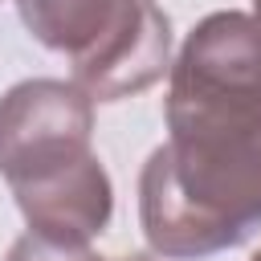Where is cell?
<instances>
[{
	"mask_svg": "<svg viewBox=\"0 0 261 261\" xmlns=\"http://www.w3.org/2000/svg\"><path fill=\"white\" fill-rule=\"evenodd\" d=\"M253 261H261V253H253Z\"/></svg>",
	"mask_w": 261,
	"mask_h": 261,
	"instance_id": "10",
	"label": "cell"
},
{
	"mask_svg": "<svg viewBox=\"0 0 261 261\" xmlns=\"http://www.w3.org/2000/svg\"><path fill=\"white\" fill-rule=\"evenodd\" d=\"M253 12H257V20H261V0H253Z\"/></svg>",
	"mask_w": 261,
	"mask_h": 261,
	"instance_id": "9",
	"label": "cell"
},
{
	"mask_svg": "<svg viewBox=\"0 0 261 261\" xmlns=\"http://www.w3.org/2000/svg\"><path fill=\"white\" fill-rule=\"evenodd\" d=\"M118 261H155V257H147V253H130V257H118Z\"/></svg>",
	"mask_w": 261,
	"mask_h": 261,
	"instance_id": "8",
	"label": "cell"
},
{
	"mask_svg": "<svg viewBox=\"0 0 261 261\" xmlns=\"http://www.w3.org/2000/svg\"><path fill=\"white\" fill-rule=\"evenodd\" d=\"M167 143L139 175L143 237L200 261L261 228V114H167Z\"/></svg>",
	"mask_w": 261,
	"mask_h": 261,
	"instance_id": "1",
	"label": "cell"
},
{
	"mask_svg": "<svg viewBox=\"0 0 261 261\" xmlns=\"http://www.w3.org/2000/svg\"><path fill=\"white\" fill-rule=\"evenodd\" d=\"M69 61L90 102L130 98L171 69V20L155 0H118L106 29Z\"/></svg>",
	"mask_w": 261,
	"mask_h": 261,
	"instance_id": "4",
	"label": "cell"
},
{
	"mask_svg": "<svg viewBox=\"0 0 261 261\" xmlns=\"http://www.w3.org/2000/svg\"><path fill=\"white\" fill-rule=\"evenodd\" d=\"M12 196L29 220V232L61 245H90L114 212V188L94 151L16 179Z\"/></svg>",
	"mask_w": 261,
	"mask_h": 261,
	"instance_id": "5",
	"label": "cell"
},
{
	"mask_svg": "<svg viewBox=\"0 0 261 261\" xmlns=\"http://www.w3.org/2000/svg\"><path fill=\"white\" fill-rule=\"evenodd\" d=\"M4 261H106V257H98L90 245H61V241L24 232V237L12 241Z\"/></svg>",
	"mask_w": 261,
	"mask_h": 261,
	"instance_id": "7",
	"label": "cell"
},
{
	"mask_svg": "<svg viewBox=\"0 0 261 261\" xmlns=\"http://www.w3.org/2000/svg\"><path fill=\"white\" fill-rule=\"evenodd\" d=\"M167 73V114H261V20L232 8L204 16Z\"/></svg>",
	"mask_w": 261,
	"mask_h": 261,
	"instance_id": "2",
	"label": "cell"
},
{
	"mask_svg": "<svg viewBox=\"0 0 261 261\" xmlns=\"http://www.w3.org/2000/svg\"><path fill=\"white\" fill-rule=\"evenodd\" d=\"M94 102L61 77H29L0 98V175L8 184L90 151Z\"/></svg>",
	"mask_w": 261,
	"mask_h": 261,
	"instance_id": "3",
	"label": "cell"
},
{
	"mask_svg": "<svg viewBox=\"0 0 261 261\" xmlns=\"http://www.w3.org/2000/svg\"><path fill=\"white\" fill-rule=\"evenodd\" d=\"M118 0H16L24 29L65 57H77L110 20Z\"/></svg>",
	"mask_w": 261,
	"mask_h": 261,
	"instance_id": "6",
	"label": "cell"
}]
</instances>
